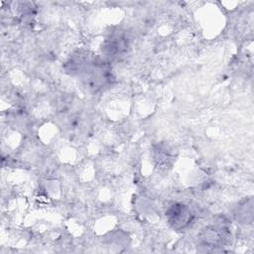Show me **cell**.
Masks as SVG:
<instances>
[{
  "label": "cell",
  "mask_w": 254,
  "mask_h": 254,
  "mask_svg": "<svg viewBox=\"0 0 254 254\" xmlns=\"http://www.w3.org/2000/svg\"><path fill=\"white\" fill-rule=\"evenodd\" d=\"M168 215L170 217V222L173 223L174 227L176 228L186 226L191 218L190 211L185 205L182 204L173 205L170 208Z\"/></svg>",
  "instance_id": "6da1fadb"
}]
</instances>
